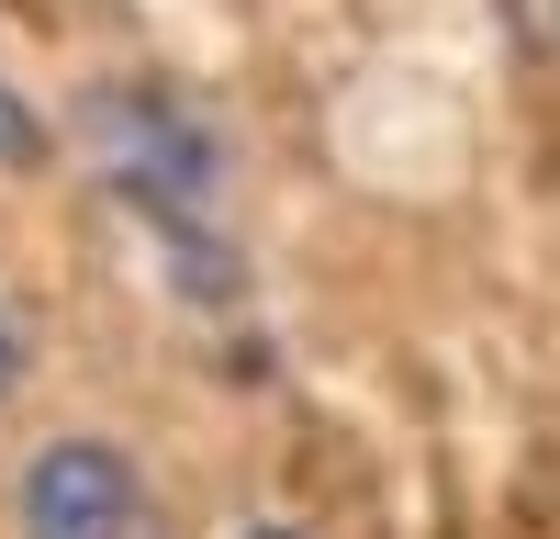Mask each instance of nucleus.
Returning a JSON list of instances; mask_svg holds the SVG:
<instances>
[{
  "instance_id": "1",
  "label": "nucleus",
  "mask_w": 560,
  "mask_h": 539,
  "mask_svg": "<svg viewBox=\"0 0 560 539\" xmlns=\"http://www.w3.org/2000/svg\"><path fill=\"white\" fill-rule=\"evenodd\" d=\"M90 147L124 214L168 248L191 303H236V225H224V147L179 90H102L90 102Z\"/></svg>"
},
{
  "instance_id": "2",
  "label": "nucleus",
  "mask_w": 560,
  "mask_h": 539,
  "mask_svg": "<svg viewBox=\"0 0 560 539\" xmlns=\"http://www.w3.org/2000/svg\"><path fill=\"white\" fill-rule=\"evenodd\" d=\"M135 528V461L113 438H57L23 472V539H124Z\"/></svg>"
},
{
  "instance_id": "3",
  "label": "nucleus",
  "mask_w": 560,
  "mask_h": 539,
  "mask_svg": "<svg viewBox=\"0 0 560 539\" xmlns=\"http://www.w3.org/2000/svg\"><path fill=\"white\" fill-rule=\"evenodd\" d=\"M34 158H45V124L12 102V79H0V169H34Z\"/></svg>"
},
{
  "instance_id": "4",
  "label": "nucleus",
  "mask_w": 560,
  "mask_h": 539,
  "mask_svg": "<svg viewBox=\"0 0 560 539\" xmlns=\"http://www.w3.org/2000/svg\"><path fill=\"white\" fill-rule=\"evenodd\" d=\"M12 371H23V348H12V314H0V393H12Z\"/></svg>"
},
{
  "instance_id": "5",
  "label": "nucleus",
  "mask_w": 560,
  "mask_h": 539,
  "mask_svg": "<svg viewBox=\"0 0 560 539\" xmlns=\"http://www.w3.org/2000/svg\"><path fill=\"white\" fill-rule=\"evenodd\" d=\"M258 539H292V528H258Z\"/></svg>"
}]
</instances>
